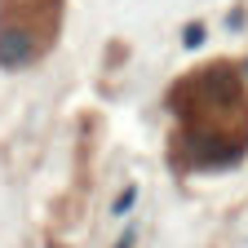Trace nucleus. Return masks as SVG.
Returning <instances> with one entry per match:
<instances>
[{"instance_id":"1","label":"nucleus","mask_w":248,"mask_h":248,"mask_svg":"<svg viewBox=\"0 0 248 248\" xmlns=\"http://www.w3.org/2000/svg\"><path fill=\"white\" fill-rule=\"evenodd\" d=\"M36 53H40V45L22 22H0V67H9V71L31 67Z\"/></svg>"}]
</instances>
